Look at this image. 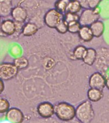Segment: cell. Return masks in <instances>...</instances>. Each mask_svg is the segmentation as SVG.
Listing matches in <instances>:
<instances>
[{"label": "cell", "mask_w": 109, "mask_h": 123, "mask_svg": "<svg viewBox=\"0 0 109 123\" xmlns=\"http://www.w3.org/2000/svg\"><path fill=\"white\" fill-rule=\"evenodd\" d=\"M55 115L62 122L71 121L76 118V107L71 103L62 101L55 105Z\"/></svg>", "instance_id": "obj_1"}, {"label": "cell", "mask_w": 109, "mask_h": 123, "mask_svg": "<svg viewBox=\"0 0 109 123\" xmlns=\"http://www.w3.org/2000/svg\"><path fill=\"white\" fill-rule=\"evenodd\" d=\"M96 112L92 102L86 99L76 107V119L82 123H91L94 121Z\"/></svg>", "instance_id": "obj_2"}, {"label": "cell", "mask_w": 109, "mask_h": 123, "mask_svg": "<svg viewBox=\"0 0 109 123\" xmlns=\"http://www.w3.org/2000/svg\"><path fill=\"white\" fill-rule=\"evenodd\" d=\"M96 51L97 56L94 66L97 71L105 76L109 71V48L100 47Z\"/></svg>", "instance_id": "obj_3"}, {"label": "cell", "mask_w": 109, "mask_h": 123, "mask_svg": "<svg viewBox=\"0 0 109 123\" xmlns=\"http://www.w3.org/2000/svg\"><path fill=\"white\" fill-rule=\"evenodd\" d=\"M101 10L99 6L95 8L83 9L80 14L79 22L82 26H90L94 22L98 21L100 17Z\"/></svg>", "instance_id": "obj_4"}, {"label": "cell", "mask_w": 109, "mask_h": 123, "mask_svg": "<svg viewBox=\"0 0 109 123\" xmlns=\"http://www.w3.org/2000/svg\"><path fill=\"white\" fill-rule=\"evenodd\" d=\"M64 19V14L55 8L48 10L44 15V23L51 29H55L58 24Z\"/></svg>", "instance_id": "obj_5"}, {"label": "cell", "mask_w": 109, "mask_h": 123, "mask_svg": "<svg viewBox=\"0 0 109 123\" xmlns=\"http://www.w3.org/2000/svg\"><path fill=\"white\" fill-rule=\"evenodd\" d=\"M19 69L13 63L3 62L0 63V79L3 81H9L15 78Z\"/></svg>", "instance_id": "obj_6"}, {"label": "cell", "mask_w": 109, "mask_h": 123, "mask_svg": "<svg viewBox=\"0 0 109 123\" xmlns=\"http://www.w3.org/2000/svg\"><path fill=\"white\" fill-rule=\"evenodd\" d=\"M36 112L39 117L50 118L55 115V105L49 101H43L37 104Z\"/></svg>", "instance_id": "obj_7"}, {"label": "cell", "mask_w": 109, "mask_h": 123, "mask_svg": "<svg viewBox=\"0 0 109 123\" xmlns=\"http://www.w3.org/2000/svg\"><path fill=\"white\" fill-rule=\"evenodd\" d=\"M88 85L90 88H94L103 90L106 87L105 76L99 71L91 74L88 80Z\"/></svg>", "instance_id": "obj_8"}, {"label": "cell", "mask_w": 109, "mask_h": 123, "mask_svg": "<svg viewBox=\"0 0 109 123\" xmlns=\"http://www.w3.org/2000/svg\"><path fill=\"white\" fill-rule=\"evenodd\" d=\"M6 119L10 123H23L25 120V115L21 109L12 107L6 113Z\"/></svg>", "instance_id": "obj_9"}, {"label": "cell", "mask_w": 109, "mask_h": 123, "mask_svg": "<svg viewBox=\"0 0 109 123\" xmlns=\"http://www.w3.org/2000/svg\"><path fill=\"white\" fill-rule=\"evenodd\" d=\"M11 17L15 22L25 23L28 19V13L25 8L20 5H16L12 10Z\"/></svg>", "instance_id": "obj_10"}, {"label": "cell", "mask_w": 109, "mask_h": 123, "mask_svg": "<svg viewBox=\"0 0 109 123\" xmlns=\"http://www.w3.org/2000/svg\"><path fill=\"white\" fill-rule=\"evenodd\" d=\"M16 23L13 19H5L1 23V29L6 37L14 36L16 32Z\"/></svg>", "instance_id": "obj_11"}, {"label": "cell", "mask_w": 109, "mask_h": 123, "mask_svg": "<svg viewBox=\"0 0 109 123\" xmlns=\"http://www.w3.org/2000/svg\"><path fill=\"white\" fill-rule=\"evenodd\" d=\"M87 48L83 45H77L74 48L73 51L69 53V59L73 61L77 60H83L85 53L87 52Z\"/></svg>", "instance_id": "obj_12"}, {"label": "cell", "mask_w": 109, "mask_h": 123, "mask_svg": "<svg viewBox=\"0 0 109 123\" xmlns=\"http://www.w3.org/2000/svg\"><path fill=\"white\" fill-rule=\"evenodd\" d=\"M104 92L103 90L98 88H90L87 91V98L92 103H98L103 98Z\"/></svg>", "instance_id": "obj_13"}, {"label": "cell", "mask_w": 109, "mask_h": 123, "mask_svg": "<svg viewBox=\"0 0 109 123\" xmlns=\"http://www.w3.org/2000/svg\"><path fill=\"white\" fill-rule=\"evenodd\" d=\"M13 7L12 0H0V16L5 18L11 15Z\"/></svg>", "instance_id": "obj_14"}, {"label": "cell", "mask_w": 109, "mask_h": 123, "mask_svg": "<svg viewBox=\"0 0 109 123\" xmlns=\"http://www.w3.org/2000/svg\"><path fill=\"white\" fill-rule=\"evenodd\" d=\"M38 29L39 27L37 24L31 21H28L27 23H25L22 31V35L26 37H32L38 32Z\"/></svg>", "instance_id": "obj_15"}, {"label": "cell", "mask_w": 109, "mask_h": 123, "mask_svg": "<svg viewBox=\"0 0 109 123\" xmlns=\"http://www.w3.org/2000/svg\"><path fill=\"white\" fill-rule=\"evenodd\" d=\"M78 35L79 38L84 42H91L94 38L90 27L87 26H82Z\"/></svg>", "instance_id": "obj_16"}, {"label": "cell", "mask_w": 109, "mask_h": 123, "mask_svg": "<svg viewBox=\"0 0 109 123\" xmlns=\"http://www.w3.org/2000/svg\"><path fill=\"white\" fill-rule=\"evenodd\" d=\"M96 56H97V51L96 49L93 48H88L82 61L85 65L88 66H92L94 65L96 62Z\"/></svg>", "instance_id": "obj_17"}, {"label": "cell", "mask_w": 109, "mask_h": 123, "mask_svg": "<svg viewBox=\"0 0 109 123\" xmlns=\"http://www.w3.org/2000/svg\"><path fill=\"white\" fill-rule=\"evenodd\" d=\"M94 38H100L105 31V24L103 21L98 20L90 26Z\"/></svg>", "instance_id": "obj_18"}, {"label": "cell", "mask_w": 109, "mask_h": 123, "mask_svg": "<svg viewBox=\"0 0 109 123\" xmlns=\"http://www.w3.org/2000/svg\"><path fill=\"white\" fill-rule=\"evenodd\" d=\"M106 108H102L97 117L95 116V123H109V106Z\"/></svg>", "instance_id": "obj_19"}, {"label": "cell", "mask_w": 109, "mask_h": 123, "mask_svg": "<svg viewBox=\"0 0 109 123\" xmlns=\"http://www.w3.org/2000/svg\"><path fill=\"white\" fill-rule=\"evenodd\" d=\"M13 63L19 70H24L29 66L28 59L23 56L15 58Z\"/></svg>", "instance_id": "obj_20"}, {"label": "cell", "mask_w": 109, "mask_h": 123, "mask_svg": "<svg viewBox=\"0 0 109 123\" xmlns=\"http://www.w3.org/2000/svg\"><path fill=\"white\" fill-rule=\"evenodd\" d=\"M71 1L72 0H56L54 4V7L64 14L67 12V8Z\"/></svg>", "instance_id": "obj_21"}, {"label": "cell", "mask_w": 109, "mask_h": 123, "mask_svg": "<svg viewBox=\"0 0 109 123\" xmlns=\"http://www.w3.org/2000/svg\"><path fill=\"white\" fill-rule=\"evenodd\" d=\"M28 123H62V122L58 120L56 117H55L53 116L50 118L37 117V118L30 119Z\"/></svg>", "instance_id": "obj_22"}, {"label": "cell", "mask_w": 109, "mask_h": 123, "mask_svg": "<svg viewBox=\"0 0 109 123\" xmlns=\"http://www.w3.org/2000/svg\"><path fill=\"white\" fill-rule=\"evenodd\" d=\"M82 7L80 3L77 0H72L69 3L67 8V12H71L73 13H78L82 12Z\"/></svg>", "instance_id": "obj_23"}, {"label": "cell", "mask_w": 109, "mask_h": 123, "mask_svg": "<svg viewBox=\"0 0 109 123\" xmlns=\"http://www.w3.org/2000/svg\"><path fill=\"white\" fill-rule=\"evenodd\" d=\"M82 25L79 21L73 22L68 24V33L70 34H78L82 28Z\"/></svg>", "instance_id": "obj_24"}, {"label": "cell", "mask_w": 109, "mask_h": 123, "mask_svg": "<svg viewBox=\"0 0 109 123\" xmlns=\"http://www.w3.org/2000/svg\"><path fill=\"white\" fill-rule=\"evenodd\" d=\"M10 108L9 101L5 98L0 97V113H6Z\"/></svg>", "instance_id": "obj_25"}, {"label": "cell", "mask_w": 109, "mask_h": 123, "mask_svg": "<svg viewBox=\"0 0 109 123\" xmlns=\"http://www.w3.org/2000/svg\"><path fill=\"white\" fill-rule=\"evenodd\" d=\"M56 31L59 34L65 35L68 33V23L64 19L63 21L58 24L55 28Z\"/></svg>", "instance_id": "obj_26"}, {"label": "cell", "mask_w": 109, "mask_h": 123, "mask_svg": "<svg viewBox=\"0 0 109 123\" xmlns=\"http://www.w3.org/2000/svg\"><path fill=\"white\" fill-rule=\"evenodd\" d=\"M80 19V14L78 13H73L71 12H66L64 13V20L69 23L79 21Z\"/></svg>", "instance_id": "obj_27"}, {"label": "cell", "mask_w": 109, "mask_h": 123, "mask_svg": "<svg viewBox=\"0 0 109 123\" xmlns=\"http://www.w3.org/2000/svg\"><path fill=\"white\" fill-rule=\"evenodd\" d=\"M102 0H88L89 8H95L99 6V5Z\"/></svg>", "instance_id": "obj_28"}, {"label": "cell", "mask_w": 109, "mask_h": 123, "mask_svg": "<svg viewBox=\"0 0 109 123\" xmlns=\"http://www.w3.org/2000/svg\"><path fill=\"white\" fill-rule=\"evenodd\" d=\"M77 1L80 3L81 6H82V7L83 9L89 8L88 0H77Z\"/></svg>", "instance_id": "obj_29"}, {"label": "cell", "mask_w": 109, "mask_h": 123, "mask_svg": "<svg viewBox=\"0 0 109 123\" xmlns=\"http://www.w3.org/2000/svg\"><path fill=\"white\" fill-rule=\"evenodd\" d=\"M5 83L4 81L2 80L1 79H0V94H1L3 91L5 90Z\"/></svg>", "instance_id": "obj_30"}, {"label": "cell", "mask_w": 109, "mask_h": 123, "mask_svg": "<svg viewBox=\"0 0 109 123\" xmlns=\"http://www.w3.org/2000/svg\"><path fill=\"white\" fill-rule=\"evenodd\" d=\"M62 123H81L80 121H78L77 119H74L73 120H71V121H66V122H62Z\"/></svg>", "instance_id": "obj_31"}, {"label": "cell", "mask_w": 109, "mask_h": 123, "mask_svg": "<svg viewBox=\"0 0 109 123\" xmlns=\"http://www.w3.org/2000/svg\"><path fill=\"white\" fill-rule=\"evenodd\" d=\"M106 78V87L109 90V74H107L105 75Z\"/></svg>", "instance_id": "obj_32"}, {"label": "cell", "mask_w": 109, "mask_h": 123, "mask_svg": "<svg viewBox=\"0 0 109 123\" xmlns=\"http://www.w3.org/2000/svg\"><path fill=\"white\" fill-rule=\"evenodd\" d=\"M0 37H6V35L3 33V32L2 31L1 29V23H0Z\"/></svg>", "instance_id": "obj_33"}, {"label": "cell", "mask_w": 109, "mask_h": 123, "mask_svg": "<svg viewBox=\"0 0 109 123\" xmlns=\"http://www.w3.org/2000/svg\"><path fill=\"white\" fill-rule=\"evenodd\" d=\"M0 123H10L8 121H7L6 119V121H3L1 122H0Z\"/></svg>", "instance_id": "obj_34"}, {"label": "cell", "mask_w": 109, "mask_h": 123, "mask_svg": "<svg viewBox=\"0 0 109 123\" xmlns=\"http://www.w3.org/2000/svg\"><path fill=\"white\" fill-rule=\"evenodd\" d=\"M2 21H3V17L0 16V23H1Z\"/></svg>", "instance_id": "obj_35"}]
</instances>
